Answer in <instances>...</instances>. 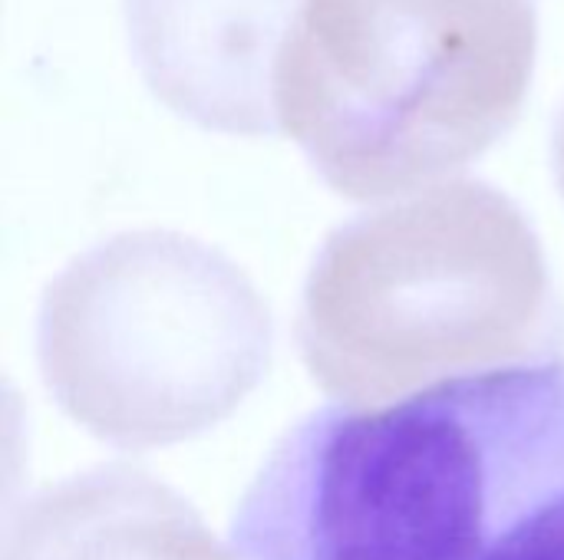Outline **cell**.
<instances>
[{
  "mask_svg": "<svg viewBox=\"0 0 564 560\" xmlns=\"http://www.w3.org/2000/svg\"><path fill=\"white\" fill-rule=\"evenodd\" d=\"M3 560H235L198 512L132 465H99L36 492L10 521Z\"/></svg>",
  "mask_w": 564,
  "mask_h": 560,
  "instance_id": "6",
  "label": "cell"
},
{
  "mask_svg": "<svg viewBox=\"0 0 564 560\" xmlns=\"http://www.w3.org/2000/svg\"><path fill=\"white\" fill-rule=\"evenodd\" d=\"M535 56V0H301L278 125L337 195H410L509 135Z\"/></svg>",
  "mask_w": 564,
  "mask_h": 560,
  "instance_id": "3",
  "label": "cell"
},
{
  "mask_svg": "<svg viewBox=\"0 0 564 560\" xmlns=\"http://www.w3.org/2000/svg\"><path fill=\"white\" fill-rule=\"evenodd\" d=\"M245 560H564V356L324 406L245 488Z\"/></svg>",
  "mask_w": 564,
  "mask_h": 560,
  "instance_id": "1",
  "label": "cell"
},
{
  "mask_svg": "<svg viewBox=\"0 0 564 560\" xmlns=\"http://www.w3.org/2000/svg\"><path fill=\"white\" fill-rule=\"evenodd\" d=\"M274 320L251 277L175 231H126L43 290L36 363L53 403L106 446L142 452L225 422L264 380Z\"/></svg>",
  "mask_w": 564,
  "mask_h": 560,
  "instance_id": "4",
  "label": "cell"
},
{
  "mask_svg": "<svg viewBox=\"0 0 564 560\" xmlns=\"http://www.w3.org/2000/svg\"><path fill=\"white\" fill-rule=\"evenodd\" d=\"M145 86L228 135L278 132L274 76L301 0H122Z\"/></svg>",
  "mask_w": 564,
  "mask_h": 560,
  "instance_id": "5",
  "label": "cell"
},
{
  "mask_svg": "<svg viewBox=\"0 0 564 560\" xmlns=\"http://www.w3.org/2000/svg\"><path fill=\"white\" fill-rule=\"evenodd\" d=\"M552 158H555V175H558V188L564 195V106L555 122V139H552Z\"/></svg>",
  "mask_w": 564,
  "mask_h": 560,
  "instance_id": "7",
  "label": "cell"
},
{
  "mask_svg": "<svg viewBox=\"0 0 564 560\" xmlns=\"http://www.w3.org/2000/svg\"><path fill=\"white\" fill-rule=\"evenodd\" d=\"M564 350V307L525 211L459 178L337 224L301 290L297 353L347 409Z\"/></svg>",
  "mask_w": 564,
  "mask_h": 560,
  "instance_id": "2",
  "label": "cell"
}]
</instances>
